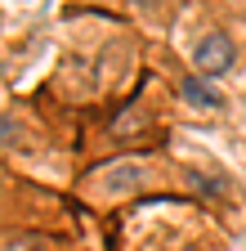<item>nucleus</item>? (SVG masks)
Masks as SVG:
<instances>
[{
  "mask_svg": "<svg viewBox=\"0 0 246 251\" xmlns=\"http://www.w3.org/2000/svg\"><path fill=\"white\" fill-rule=\"evenodd\" d=\"M197 188H201L206 198H220V193H224V184H220V179H197Z\"/></svg>",
  "mask_w": 246,
  "mask_h": 251,
  "instance_id": "obj_4",
  "label": "nucleus"
},
{
  "mask_svg": "<svg viewBox=\"0 0 246 251\" xmlns=\"http://www.w3.org/2000/svg\"><path fill=\"white\" fill-rule=\"evenodd\" d=\"M0 130H5V148H14V135H18V126H14V117L5 112V121H0Z\"/></svg>",
  "mask_w": 246,
  "mask_h": 251,
  "instance_id": "obj_5",
  "label": "nucleus"
},
{
  "mask_svg": "<svg viewBox=\"0 0 246 251\" xmlns=\"http://www.w3.org/2000/svg\"><path fill=\"white\" fill-rule=\"evenodd\" d=\"M130 5H139V9H152V5H161V0H130Z\"/></svg>",
  "mask_w": 246,
  "mask_h": 251,
  "instance_id": "obj_6",
  "label": "nucleus"
},
{
  "mask_svg": "<svg viewBox=\"0 0 246 251\" xmlns=\"http://www.w3.org/2000/svg\"><path fill=\"white\" fill-rule=\"evenodd\" d=\"M193 58H197V72H206V76L228 72V68H233V58H237L233 36H224V31H210V36H201V41H197Z\"/></svg>",
  "mask_w": 246,
  "mask_h": 251,
  "instance_id": "obj_1",
  "label": "nucleus"
},
{
  "mask_svg": "<svg viewBox=\"0 0 246 251\" xmlns=\"http://www.w3.org/2000/svg\"><path fill=\"white\" fill-rule=\"evenodd\" d=\"M179 94H183V99H188L193 108H206V112L224 108V94H220V90H210V85H206V76H183Z\"/></svg>",
  "mask_w": 246,
  "mask_h": 251,
  "instance_id": "obj_2",
  "label": "nucleus"
},
{
  "mask_svg": "<svg viewBox=\"0 0 246 251\" xmlns=\"http://www.w3.org/2000/svg\"><path fill=\"white\" fill-rule=\"evenodd\" d=\"M99 179H103L108 188H130V184L143 179V171H139V166H108V171H99Z\"/></svg>",
  "mask_w": 246,
  "mask_h": 251,
  "instance_id": "obj_3",
  "label": "nucleus"
}]
</instances>
